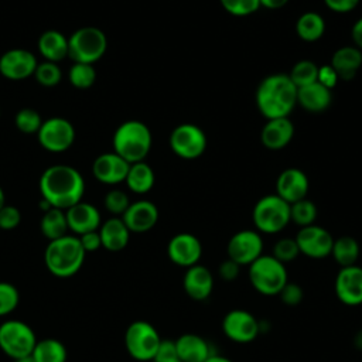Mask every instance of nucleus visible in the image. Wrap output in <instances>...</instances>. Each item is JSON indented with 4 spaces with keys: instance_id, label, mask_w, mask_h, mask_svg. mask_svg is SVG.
<instances>
[{
    "instance_id": "1",
    "label": "nucleus",
    "mask_w": 362,
    "mask_h": 362,
    "mask_svg": "<svg viewBox=\"0 0 362 362\" xmlns=\"http://www.w3.org/2000/svg\"><path fill=\"white\" fill-rule=\"evenodd\" d=\"M40 192L44 201L52 208L68 209L81 202L85 192L82 174L65 164L48 167L40 178Z\"/></svg>"
},
{
    "instance_id": "2",
    "label": "nucleus",
    "mask_w": 362,
    "mask_h": 362,
    "mask_svg": "<svg viewBox=\"0 0 362 362\" xmlns=\"http://www.w3.org/2000/svg\"><path fill=\"white\" fill-rule=\"evenodd\" d=\"M255 100L259 112L266 119L288 117L297 105V86L288 74H272L259 83Z\"/></svg>"
},
{
    "instance_id": "3",
    "label": "nucleus",
    "mask_w": 362,
    "mask_h": 362,
    "mask_svg": "<svg viewBox=\"0 0 362 362\" xmlns=\"http://www.w3.org/2000/svg\"><path fill=\"white\" fill-rule=\"evenodd\" d=\"M85 255L86 252L83 250L79 238L65 235L55 240H49L44 253V262L51 274L65 279L81 270Z\"/></svg>"
},
{
    "instance_id": "4",
    "label": "nucleus",
    "mask_w": 362,
    "mask_h": 362,
    "mask_svg": "<svg viewBox=\"0 0 362 362\" xmlns=\"http://www.w3.org/2000/svg\"><path fill=\"white\" fill-rule=\"evenodd\" d=\"M153 143V136L146 123L132 119L122 123L113 134V150L127 163L144 161Z\"/></svg>"
},
{
    "instance_id": "5",
    "label": "nucleus",
    "mask_w": 362,
    "mask_h": 362,
    "mask_svg": "<svg viewBox=\"0 0 362 362\" xmlns=\"http://www.w3.org/2000/svg\"><path fill=\"white\" fill-rule=\"evenodd\" d=\"M247 267L249 283L257 293L263 296H277L283 286L288 281L286 264L272 255L259 256Z\"/></svg>"
},
{
    "instance_id": "6",
    "label": "nucleus",
    "mask_w": 362,
    "mask_h": 362,
    "mask_svg": "<svg viewBox=\"0 0 362 362\" xmlns=\"http://www.w3.org/2000/svg\"><path fill=\"white\" fill-rule=\"evenodd\" d=\"M255 229L260 233L274 235L290 223V204L277 194H269L257 199L252 211Z\"/></svg>"
},
{
    "instance_id": "7",
    "label": "nucleus",
    "mask_w": 362,
    "mask_h": 362,
    "mask_svg": "<svg viewBox=\"0 0 362 362\" xmlns=\"http://www.w3.org/2000/svg\"><path fill=\"white\" fill-rule=\"evenodd\" d=\"M107 48L105 33L96 27L78 28L68 38V57L74 62L93 64L99 61Z\"/></svg>"
},
{
    "instance_id": "8",
    "label": "nucleus",
    "mask_w": 362,
    "mask_h": 362,
    "mask_svg": "<svg viewBox=\"0 0 362 362\" xmlns=\"http://www.w3.org/2000/svg\"><path fill=\"white\" fill-rule=\"evenodd\" d=\"M37 337L30 325L18 320H7L0 325V349L11 359L33 354Z\"/></svg>"
},
{
    "instance_id": "9",
    "label": "nucleus",
    "mask_w": 362,
    "mask_h": 362,
    "mask_svg": "<svg viewBox=\"0 0 362 362\" xmlns=\"http://www.w3.org/2000/svg\"><path fill=\"white\" fill-rule=\"evenodd\" d=\"M161 337L156 327L147 321L139 320L132 322L124 332V345L129 355L137 361H153Z\"/></svg>"
},
{
    "instance_id": "10",
    "label": "nucleus",
    "mask_w": 362,
    "mask_h": 362,
    "mask_svg": "<svg viewBox=\"0 0 362 362\" xmlns=\"http://www.w3.org/2000/svg\"><path fill=\"white\" fill-rule=\"evenodd\" d=\"M170 147L175 156L184 160H195L206 150V134L194 123H181L170 134Z\"/></svg>"
},
{
    "instance_id": "11",
    "label": "nucleus",
    "mask_w": 362,
    "mask_h": 362,
    "mask_svg": "<svg viewBox=\"0 0 362 362\" xmlns=\"http://www.w3.org/2000/svg\"><path fill=\"white\" fill-rule=\"evenodd\" d=\"M223 335L236 344L253 342L260 331V321L247 310L233 308L228 311L221 322Z\"/></svg>"
},
{
    "instance_id": "12",
    "label": "nucleus",
    "mask_w": 362,
    "mask_h": 362,
    "mask_svg": "<svg viewBox=\"0 0 362 362\" xmlns=\"http://www.w3.org/2000/svg\"><path fill=\"white\" fill-rule=\"evenodd\" d=\"M226 255L240 266H249L263 255V238L256 229L235 232L226 245Z\"/></svg>"
},
{
    "instance_id": "13",
    "label": "nucleus",
    "mask_w": 362,
    "mask_h": 362,
    "mask_svg": "<svg viewBox=\"0 0 362 362\" xmlns=\"http://www.w3.org/2000/svg\"><path fill=\"white\" fill-rule=\"evenodd\" d=\"M40 144L52 153L68 150L75 140V129L64 117H49L42 122L38 133Z\"/></svg>"
},
{
    "instance_id": "14",
    "label": "nucleus",
    "mask_w": 362,
    "mask_h": 362,
    "mask_svg": "<svg viewBox=\"0 0 362 362\" xmlns=\"http://www.w3.org/2000/svg\"><path fill=\"white\" fill-rule=\"evenodd\" d=\"M300 255H304L310 259H325L331 255L334 236L322 226L310 225L300 228L294 236Z\"/></svg>"
},
{
    "instance_id": "15",
    "label": "nucleus",
    "mask_w": 362,
    "mask_h": 362,
    "mask_svg": "<svg viewBox=\"0 0 362 362\" xmlns=\"http://www.w3.org/2000/svg\"><path fill=\"white\" fill-rule=\"evenodd\" d=\"M167 256L171 263L188 269L199 263L202 257V243L195 235L180 232L170 239L167 245Z\"/></svg>"
},
{
    "instance_id": "16",
    "label": "nucleus",
    "mask_w": 362,
    "mask_h": 362,
    "mask_svg": "<svg viewBox=\"0 0 362 362\" xmlns=\"http://www.w3.org/2000/svg\"><path fill=\"white\" fill-rule=\"evenodd\" d=\"M337 298L349 307L362 304V266L341 267L334 280Z\"/></svg>"
},
{
    "instance_id": "17",
    "label": "nucleus",
    "mask_w": 362,
    "mask_h": 362,
    "mask_svg": "<svg viewBox=\"0 0 362 362\" xmlns=\"http://www.w3.org/2000/svg\"><path fill=\"white\" fill-rule=\"evenodd\" d=\"M37 65L34 54L23 48L8 49L0 57V74L11 81H21L34 75Z\"/></svg>"
},
{
    "instance_id": "18",
    "label": "nucleus",
    "mask_w": 362,
    "mask_h": 362,
    "mask_svg": "<svg viewBox=\"0 0 362 362\" xmlns=\"http://www.w3.org/2000/svg\"><path fill=\"white\" fill-rule=\"evenodd\" d=\"M308 188L310 182L305 173L296 167L283 170L276 180V194L287 204L307 198Z\"/></svg>"
},
{
    "instance_id": "19",
    "label": "nucleus",
    "mask_w": 362,
    "mask_h": 362,
    "mask_svg": "<svg viewBox=\"0 0 362 362\" xmlns=\"http://www.w3.org/2000/svg\"><path fill=\"white\" fill-rule=\"evenodd\" d=\"M214 284V274L206 266L198 263L185 269L182 276V288L189 298L195 301H205L212 294Z\"/></svg>"
},
{
    "instance_id": "20",
    "label": "nucleus",
    "mask_w": 362,
    "mask_h": 362,
    "mask_svg": "<svg viewBox=\"0 0 362 362\" xmlns=\"http://www.w3.org/2000/svg\"><path fill=\"white\" fill-rule=\"evenodd\" d=\"M122 219L130 232L144 233L156 226L158 221V209L151 201L140 199L129 205L122 215Z\"/></svg>"
},
{
    "instance_id": "21",
    "label": "nucleus",
    "mask_w": 362,
    "mask_h": 362,
    "mask_svg": "<svg viewBox=\"0 0 362 362\" xmlns=\"http://www.w3.org/2000/svg\"><path fill=\"white\" fill-rule=\"evenodd\" d=\"M129 167L130 163H127L124 158H122L119 154L113 151L96 157L92 165V171L98 181L113 185L123 182L126 180Z\"/></svg>"
},
{
    "instance_id": "22",
    "label": "nucleus",
    "mask_w": 362,
    "mask_h": 362,
    "mask_svg": "<svg viewBox=\"0 0 362 362\" xmlns=\"http://www.w3.org/2000/svg\"><path fill=\"white\" fill-rule=\"evenodd\" d=\"M68 229L78 236L98 230L100 226V214L96 206L88 202H78L65 211Z\"/></svg>"
},
{
    "instance_id": "23",
    "label": "nucleus",
    "mask_w": 362,
    "mask_h": 362,
    "mask_svg": "<svg viewBox=\"0 0 362 362\" xmlns=\"http://www.w3.org/2000/svg\"><path fill=\"white\" fill-rule=\"evenodd\" d=\"M294 136V124L288 117L267 119L260 132V141L269 150L286 147Z\"/></svg>"
},
{
    "instance_id": "24",
    "label": "nucleus",
    "mask_w": 362,
    "mask_h": 362,
    "mask_svg": "<svg viewBox=\"0 0 362 362\" xmlns=\"http://www.w3.org/2000/svg\"><path fill=\"white\" fill-rule=\"evenodd\" d=\"M177 354L182 362H205L211 355L209 342L194 332H187L174 339Z\"/></svg>"
},
{
    "instance_id": "25",
    "label": "nucleus",
    "mask_w": 362,
    "mask_h": 362,
    "mask_svg": "<svg viewBox=\"0 0 362 362\" xmlns=\"http://www.w3.org/2000/svg\"><path fill=\"white\" fill-rule=\"evenodd\" d=\"M331 102V89L321 85L320 82H313L297 89V105L310 113H321L327 110Z\"/></svg>"
},
{
    "instance_id": "26",
    "label": "nucleus",
    "mask_w": 362,
    "mask_h": 362,
    "mask_svg": "<svg viewBox=\"0 0 362 362\" xmlns=\"http://www.w3.org/2000/svg\"><path fill=\"white\" fill-rule=\"evenodd\" d=\"M329 65L335 69L339 79L351 81L362 66V51L354 45L341 47L332 54Z\"/></svg>"
},
{
    "instance_id": "27",
    "label": "nucleus",
    "mask_w": 362,
    "mask_h": 362,
    "mask_svg": "<svg viewBox=\"0 0 362 362\" xmlns=\"http://www.w3.org/2000/svg\"><path fill=\"white\" fill-rule=\"evenodd\" d=\"M102 246L109 252L123 250L130 239V230L122 218H110L99 226Z\"/></svg>"
},
{
    "instance_id": "28",
    "label": "nucleus",
    "mask_w": 362,
    "mask_h": 362,
    "mask_svg": "<svg viewBox=\"0 0 362 362\" xmlns=\"http://www.w3.org/2000/svg\"><path fill=\"white\" fill-rule=\"evenodd\" d=\"M38 51L45 61L57 64L68 57V38L57 30H48L38 40Z\"/></svg>"
},
{
    "instance_id": "29",
    "label": "nucleus",
    "mask_w": 362,
    "mask_h": 362,
    "mask_svg": "<svg viewBox=\"0 0 362 362\" xmlns=\"http://www.w3.org/2000/svg\"><path fill=\"white\" fill-rule=\"evenodd\" d=\"M154 181H156L154 171L144 161L130 164L126 180H124L129 189L133 191L134 194L148 192L154 187Z\"/></svg>"
},
{
    "instance_id": "30",
    "label": "nucleus",
    "mask_w": 362,
    "mask_h": 362,
    "mask_svg": "<svg viewBox=\"0 0 362 362\" xmlns=\"http://www.w3.org/2000/svg\"><path fill=\"white\" fill-rule=\"evenodd\" d=\"M359 253H361V247L358 240L354 236L344 235L334 239L329 256L335 260L337 264H339V267H346V266L356 264L359 259Z\"/></svg>"
},
{
    "instance_id": "31",
    "label": "nucleus",
    "mask_w": 362,
    "mask_h": 362,
    "mask_svg": "<svg viewBox=\"0 0 362 362\" xmlns=\"http://www.w3.org/2000/svg\"><path fill=\"white\" fill-rule=\"evenodd\" d=\"M296 33L305 42L318 41L325 33V21L315 11L303 13L296 21Z\"/></svg>"
},
{
    "instance_id": "32",
    "label": "nucleus",
    "mask_w": 362,
    "mask_h": 362,
    "mask_svg": "<svg viewBox=\"0 0 362 362\" xmlns=\"http://www.w3.org/2000/svg\"><path fill=\"white\" fill-rule=\"evenodd\" d=\"M40 229L48 240H55L58 238L68 235V222L65 211L58 208H51L45 211L40 222Z\"/></svg>"
},
{
    "instance_id": "33",
    "label": "nucleus",
    "mask_w": 362,
    "mask_h": 362,
    "mask_svg": "<svg viewBox=\"0 0 362 362\" xmlns=\"http://www.w3.org/2000/svg\"><path fill=\"white\" fill-rule=\"evenodd\" d=\"M31 355L35 362H65L66 348L61 341L55 338H45L37 341Z\"/></svg>"
},
{
    "instance_id": "34",
    "label": "nucleus",
    "mask_w": 362,
    "mask_h": 362,
    "mask_svg": "<svg viewBox=\"0 0 362 362\" xmlns=\"http://www.w3.org/2000/svg\"><path fill=\"white\" fill-rule=\"evenodd\" d=\"M317 215V206L308 198H303L300 201L290 204V222L296 223L300 228L314 225Z\"/></svg>"
},
{
    "instance_id": "35",
    "label": "nucleus",
    "mask_w": 362,
    "mask_h": 362,
    "mask_svg": "<svg viewBox=\"0 0 362 362\" xmlns=\"http://www.w3.org/2000/svg\"><path fill=\"white\" fill-rule=\"evenodd\" d=\"M290 79L293 81V83L298 88L310 85L313 82H317V76H318V66L315 65L314 61L310 59H301L298 62H296L288 74Z\"/></svg>"
},
{
    "instance_id": "36",
    "label": "nucleus",
    "mask_w": 362,
    "mask_h": 362,
    "mask_svg": "<svg viewBox=\"0 0 362 362\" xmlns=\"http://www.w3.org/2000/svg\"><path fill=\"white\" fill-rule=\"evenodd\" d=\"M69 82L78 89H88L95 83L96 72L90 64L75 62L69 69Z\"/></svg>"
},
{
    "instance_id": "37",
    "label": "nucleus",
    "mask_w": 362,
    "mask_h": 362,
    "mask_svg": "<svg viewBox=\"0 0 362 362\" xmlns=\"http://www.w3.org/2000/svg\"><path fill=\"white\" fill-rule=\"evenodd\" d=\"M270 255L274 256L281 263L287 264V263L294 262L298 257L300 249H298V245L294 238H281L273 245Z\"/></svg>"
},
{
    "instance_id": "38",
    "label": "nucleus",
    "mask_w": 362,
    "mask_h": 362,
    "mask_svg": "<svg viewBox=\"0 0 362 362\" xmlns=\"http://www.w3.org/2000/svg\"><path fill=\"white\" fill-rule=\"evenodd\" d=\"M34 76L40 85L52 88L59 83L62 74H61L59 66L55 62L45 61V62H41L37 65V68L34 71Z\"/></svg>"
},
{
    "instance_id": "39",
    "label": "nucleus",
    "mask_w": 362,
    "mask_h": 362,
    "mask_svg": "<svg viewBox=\"0 0 362 362\" xmlns=\"http://www.w3.org/2000/svg\"><path fill=\"white\" fill-rule=\"evenodd\" d=\"M41 124H42L41 116L34 109L25 107L18 110V113L16 115V126L21 133H25V134L38 133Z\"/></svg>"
},
{
    "instance_id": "40",
    "label": "nucleus",
    "mask_w": 362,
    "mask_h": 362,
    "mask_svg": "<svg viewBox=\"0 0 362 362\" xmlns=\"http://www.w3.org/2000/svg\"><path fill=\"white\" fill-rule=\"evenodd\" d=\"M20 301L17 288L7 281H0V317L13 313Z\"/></svg>"
},
{
    "instance_id": "41",
    "label": "nucleus",
    "mask_w": 362,
    "mask_h": 362,
    "mask_svg": "<svg viewBox=\"0 0 362 362\" xmlns=\"http://www.w3.org/2000/svg\"><path fill=\"white\" fill-rule=\"evenodd\" d=\"M221 6L232 16H250L260 8L259 0H219Z\"/></svg>"
},
{
    "instance_id": "42",
    "label": "nucleus",
    "mask_w": 362,
    "mask_h": 362,
    "mask_svg": "<svg viewBox=\"0 0 362 362\" xmlns=\"http://www.w3.org/2000/svg\"><path fill=\"white\" fill-rule=\"evenodd\" d=\"M129 205L130 201L127 194L120 189H112L105 197V208L113 215H123Z\"/></svg>"
},
{
    "instance_id": "43",
    "label": "nucleus",
    "mask_w": 362,
    "mask_h": 362,
    "mask_svg": "<svg viewBox=\"0 0 362 362\" xmlns=\"http://www.w3.org/2000/svg\"><path fill=\"white\" fill-rule=\"evenodd\" d=\"M281 300V303L287 307H296L298 305L303 298H304V290L300 284H297L296 281H287L283 288L280 290V293L277 294Z\"/></svg>"
},
{
    "instance_id": "44",
    "label": "nucleus",
    "mask_w": 362,
    "mask_h": 362,
    "mask_svg": "<svg viewBox=\"0 0 362 362\" xmlns=\"http://www.w3.org/2000/svg\"><path fill=\"white\" fill-rule=\"evenodd\" d=\"M153 362H182L177 354L174 339H161Z\"/></svg>"
},
{
    "instance_id": "45",
    "label": "nucleus",
    "mask_w": 362,
    "mask_h": 362,
    "mask_svg": "<svg viewBox=\"0 0 362 362\" xmlns=\"http://www.w3.org/2000/svg\"><path fill=\"white\" fill-rule=\"evenodd\" d=\"M21 222V214L16 206L4 205L0 209V229L11 230L17 228Z\"/></svg>"
},
{
    "instance_id": "46",
    "label": "nucleus",
    "mask_w": 362,
    "mask_h": 362,
    "mask_svg": "<svg viewBox=\"0 0 362 362\" xmlns=\"http://www.w3.org/2000/svg\"><path fill=\"white\" fill-rule=\"evenodd\" d=\"M240 264H238L235 260L226 257L223 262L218 266V274L223 281H233L240 274Z\"/></svg>"
},
{
    "instance_id": "47",
    "label": "nucleus",
    "mask_w": 362,
    "mask_h": 362,
    "mask_svg": "<svg viewBox=\"0 0 362 362\" xmlns=\"http://www.w3.org/2000/svg\"><path fill=\"white\" fill-rule=\"evenodd\" d=\"M339 81L335 69L331 65H322L318 66V76H317V82H320L321 85L327 86L328 89L332 90V88L337 85V82Z\"/></svg>"
},
{
    "instance_id": "48",
    "label": "nucleus",
    "mask_w": 362,
    "mask_h": 362,
    "mask_svg": "<svg viewBox=\"0 0 362 362\" xmlns=\"http://www.w3.org/2000/svg\"><path fill=\"white\" fill-rule=\"evenodd\" d=\"M78 238H79V242L85 252H96L102 246L99 230H92V232L83 233Z\"/></svg>"
},
{
    "instance_id": "49",
    "label": "nucleus",
    "mask_w": 362,
    "mask_h": 362,
    "mask_svg": "<svg viewBox=\"0 0 362 362\" xmlns=\"http://www.w3.org/2000/svg\"><path fill=\"white\" fill-rule=\"evenodd\" d=\"M324 3L331 11L349 13L359 4V0H324Z\"/></svg>"
},
{
    "instance_id": "50",
    "label": "nucleus",
    "mask_w": 362,
    "mask_h": 362,
    "mask_svg": "<svg viewBox=\"0 0 362 362\" xmlns=\"http://www.w3.org/2000/svg\"><path fill=\"white\" fill-rule=\"evenodd\" d=\"M351 38L354 41V47L362 49V17L354 23L351 30Z\"/></svg>"
},
{
    "instance_id": "51",
    "label": "nucleus",
    "mask_w": 362,
    "mask_h": 362,
    "mask_svg": "<svg viewBox=\"0 0 362 362\" xmlns=\"http://www.w3.org/2000/svg\"><path fill=\"white\" fill-rule=\"evenodd\" d=\"M260 1V7H266L269 10H277L284 7L288 0H259Z\"/></svg>"
},
{
    "instance_id": "52",
    "label": "nucleus",
    "mask_w": 362,
    "mask_h": 362,
    "mask_svg": "<svg viewBox=\"0 0 362 362\" xmlns=\"http://www.w3.org/2000/svg\"><path fill=\"white\" fill-rule=\"evenodd\" d=\"M205 362H233L232 359L223 356V355H218V354H212Z\"/></svg>"
},
{
    "instance_id": "53",
    "label": "nucleus",
    "mask_w": 362,
    "mask_h": 362,
    "mask_svg": "<svg viewBox=\"0 0 362 362\" xmlns=\"http://www.w3.org/2000/svg\"><path fill=\"white\" fill-rule=\"evenodd\" d=\"M14 362H35V359L33 358V355H28V356H24V358H20V359H16Z\"/></svg>"
},
{
    "instance_id": "54",
    "label": "nucleus",
    "mask_w": 362,
    "mask_h": 362,
    "mask_svg": "<svg viewBox=\"0 0 362 362\" xmlns=\"http://www.w3.org/2000/svg\"><path fill=\"white\" fill-rule=\"evenodd\" d=\"M4 192H3V188L0 187V209L4 206Z\"/></svg>"
}]
</instances>
